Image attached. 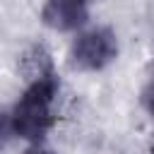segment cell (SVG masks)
<instances>
[{
	"label": "cell",
	"mask_w": 154,
	"mask_h": 154,
	"mask_svg": "<svg viewBox=\"0 0 154 154\" xmlns=\"http://www.w3.org/2000/svg\"><path fill=\"white\" fill-rule=\"evenodd\" d=\"M24 154H55V152H51V149H46V147H38V144H36V147H29Z\"/></svg>",
	"instance_id": "cell-6"
},
{
	"label": "cell",
	"mask_w": 154,
	"mask_h": 154,
	"mask_svg": "<svg viewBox=\"0 0 154 154\" xmlns=\"http://www.w3.org/2000/svg\"><path fill=\"white\" fill-rule=\"evenodd\" d=\"M14 137V128H12V113L0 111V149L10 144V140Z\"/></svg>",
	"instance_id": "cell-4"
},
{
	"label": "cell",
	"mask_w": 154,
	"mask_h": 154,
	"mask_svg": "<svg viewBox=\"0 0 154 154\" xmlns=\"http://www.w3.org/2000/svg\"><path fill=\"white\" fill-rule=\"evenodd\" d=\"M58 94V77L55 72H46L41 77H34L31 84L24 89L19 101L12 108V128L14 135L29 142H41L48 130L53 128V101Z\"/></svg>",
	"instance_id": "cell-1"
},
{
	"label": "cell",
	"mask_w": 154,
	"mask_h": 154,
	"mask_svg": "<svg viewBox=\"0 0 154 154\" xmlns=\"http://www.w3.org/2000/svg\"><path fill=\"white\" fill-rule=\"evenodd\" d=\"M142 103H144V108L149 111V116L154 118V79L147 84V89H144V94H142Z\"/></svg>",
	"instance_id": "cell-5"
},
{
	"label": "cell",
	"mask_w": 154,
	"mask_h": 154,
	"mask_svg": "<svg viewBox=\"0 0 154 154\" xmlns=\"http://www.w3.org/2000/svg\"><path fill=\"white\" fill-rule=\"evenodd\" d=\"M89 17V0H46L41 19L53 31H75Z\"/></svg>",
	"instance_id": "cell-3"
},
{
	"label": "cell",
	"mask_w": 154,
	"mask_h": 154,
	"mask_svg": "<svg viewBox=\"0 0 154 154\" xmlns=\"http://www.w3.org/2000/svg\"><path fill=\"white\" fill-rule=\"evenodd\" d=\"M118 55L116 34L108 26H96L79 34L70 48V65L82 72H96L111 65Z\"/></svg>",
	"instance_id": "cell-2"
}]
</instances>
